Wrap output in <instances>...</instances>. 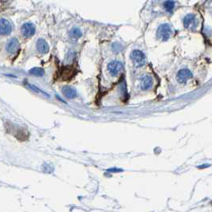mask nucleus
<instances>
[{"label": "nucleus", "instance_id": "obj_12", "mask_svg": "<svg viewBox=\"0 0 212 212\" xmlns=\"http://www.w3.org/2000/svg\"><path fill=\"white\" fill-rule=\"evenodd\" d=\"M163 8L166 10L167 12H168L170 14H172L173 10L175 8V3L173 0H165L163 3Z\"/></svg>", "mask_w": 212, "mask_h": 212}, {"label": "nucleus", "instance_id": "obj_7", "mask_svg": "<svg viewBox=\"0 0 212 212\" xmlns=\"http://www.w3.org/2000/svg\"><path fill=\"white\" fill-rule=\"evenodd\" d=\"M12 31V26L11 22L6 19H0V34L8 35Z\"/></svg>", "mask_w": 212, "mask_h": 212}, {"label": "nucleus", "instance_id": "obj_4", "mask_svg": "<svg viewBox=\"0 0 212 212\" xmlns=\"http://www.w3.org/2000/svg\"><path fill=\"white\" fill-rule=\"evenodd\" d=\"M131 58L133 60L135 65L137 66V67L143 66L145 63V56L143 54V52L139 50V49H135L132 52Z\"/></svg>", "mask_w": 212, "mask_h": 212}, {"label": "nucleus", "instance_id": "obj_9", "mask_svg": "<svg viewBox=\"0 0 212 212\" xmlns=\"http://www.w3.org/2000/svg\"><path fill=\"white\" fill-rule=\"evenodd\" d=\"M37 49L39 52L45 54V53H47L49 52V46L46 41L42 38H40L37 41Z\"/></svg>", "mask_w": 212, "mask_h": 212}, {"label": "nucleus", "instance_id": "obj_8", "mask_svg": "<svg viewBox=\"0 0 212 212\" xmlns=\"http://www.w3.org/2000/svg\"><path fill=\"white\" fill-rule=\"evenodd\" d=\"M19 49V41L17 38H12L6 45V51L9 53H14Z\"/></svg>", "mask_w": 212, "mask_h": 212}, {"label": "nucleus", "instance_id": "obj_13", "mask_svg": "<svg viewBox=\"0 0 212 212\" xmlns=\"http://www.w3.org/2000/svg\"><path fill=\"white\" fill-rule=\"evenodd\" d=\"M69 36L73 39L77 40V39L80 38L82 36V32H81V30L79 28L75 27V28H73V29H72L70 30V32H69Z\"/></svg>", "mask_w": 212, "mask_h": 212}, {"label": "nucleus", "instance_id": "obj_1", "mask_svg": "<svg viewBox=\"0 0 212 212\" xmlns=\"http://www.w3.org/2000/svg\"><path fill=\"white\" fill-rule=\"evenodd\" d=\"M172 27L169 24L167 23H164L160 26L158 28L157 33H156V36L159 40L162 41H167L172 36Z\"/></svg>", "mask_w": 212, "mask_h": 212}, {"label": "nucleus", "instance_id": "obj_10", "mask_svg": "<svg viewBox=\"0 0 212 212\" xmlns=\"http://www.w3.org/2000/svg\"><path fill=\"white\" fill-rule=\"evenodd\" d=\"M153 85V79L149 76H145L142 78L141 80V89L142 90H148Z\"/></svg>", "mask_w": 212, "mask_h": 212}, {"label": "nucleus", "instance_id": "obj_6", "mask_svg": "<svg viewBox=\"0 0 212 212\" xmlns=\"http://www.w3.org/2000/svg\"><path fill=\"white\" fill-rule=\"evenodd\" d=\"M192 77V72L190 70H188V69H183L179 71V72L177 73L176 79H177L178 82L179 83H185L189 80Z\"/></svg>", "mask_w": 212, "mask_h": 212}, {"label": "nucleus", "instance_id": "obj_2", "mask_svg": "<svg viewBox=\"0 0 212 212\" xmlns=\"http://www.w3.org/2000/svg\"><path fill=\"white\" fill-rule=\"evenodd\" d=\"M123 64L119 60H112L111 62H109L108 64V71L113 76H116L120 74V72L123 71Z\"/></svg>", "mask_w": 212, "mask_h": 212}, {"label": "nucleus", "instance_id": "obj_15", "mask_svg": "<svg viewBox=\"0 0 212 212\" xmlns=\"http://www.w3.org/2000/svg\"><path fill=\"white\" fill-rule=\"evenodd\" d=\"M29 87H30L31 89H33L34 91H35V92H39V93H42V94H43L44 95H46V96H47V97H49V94H47L46 92H43V91H42L41 89H39L38 87H37L36 86H35L34 84H29Z\"/></svg>", "mask_w": 212, "mask_h": 212}, {"label": "nucleus", "instance_id": "obj_11", "mask_svg": "<svg viewBox=\"0 0 212 212\" xmlns=\"http://www.w3.org/2000/svg\"><path fill=\"white\" fill-rule=\"evenodd\" d=\"M62 93L66 97L69 98V99H73L74 97L77 96V92L74 88H73L69 86H65L62 88Z\"/></svg>", "mask_w": 212, "mask_h": 212}, {"label": "nucleus", "instance_id": "obj_14", "mask_svg": "<svg viewBox=\"0 0 212 212\" xmlns=\"http://www.w3.org/2000/svg\"><path fill=\"white\" fill-rule=\"evenodd\" d=\"M30 73L34 76H42L43 75L45 74V71L41 68L35 67L30 70Z\"/></svg>", "mask_w": 212, "mask_h": 212}, {"label": "nucleus", "instance_id": "obj_5", "mask_svg": "<svg viewBox=\"0 0 212 212\" xmlns=\"http://www.w3.org/2000/svg\"><path fill=\"white\" fill-rule=\"evenodd\" d=\"M35 31H36L35 26L31 22L24 23L22 26V28H21L22 34L23 35V37H32L35 34Z\"/></svg>", "mask_w": 212, "mask_h": 212}, {"label": "nucleus", "instance_id": "obj_3", "mask_svg": "<svg viewBox=\"0 0 212 212\" xmlns=\"http://www.w3.org/2000/svg\"><path fill=\"white\" fill-rule=\"evenodd\" d=\"M198 18L194 14H188L184 18V26L186 29H195L198 26Z\"/></svg>", "mask_w": 212, "mask_h": 212}]
</instances>
